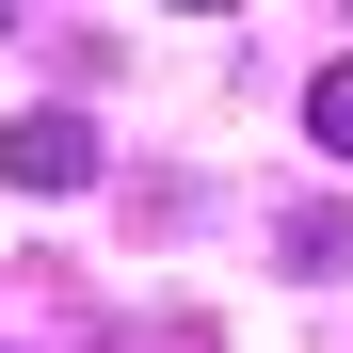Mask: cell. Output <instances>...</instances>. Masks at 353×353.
<instances>
[{
  "label": "cell",
  "instance_id": "6da1fadb",
  "mask_svg": "<svg viewBox=\"0 0 353 353\" xmlns=\"http://www.w3.org/2000/svg\"><path fill=\"white\" fill-rule=\"evenodd\" d=\"M0 176H17V193H81V176H97V129H81V112H17V129H0Z\"/></svg>",
  "mask_w": 353,
  "mask_h": 353
},
{
  "label": "cell",
  "instance_id": "7a4b0ae2",
  "mask_svg": "<svg viewBox=\"0 0 353 353\" xmlns=\"http://www.w3.org/2000/svg\"><path fill=\"white\" fill-rule=\"evenodd\" d=\"M289 273H353V209H289Z\"/></svg>",
  "mask_w": 353,
  "mask_h": 353
},
{
  "label": "cell",
  "instance_id": "3957f363",
  "mask_svg": "<svg viewBox=\"0 0 353 353\" xmlns=\"http://www.w3.org/2000/svg\"><path fill=\"white\" fill-rule=\"evenodd\" d=\"M305 129H321V161H353V48H337V65L305 81Z\"/></svg>",
  "mask_w": 353,
  "mask_h": 353
}]
</instances>
